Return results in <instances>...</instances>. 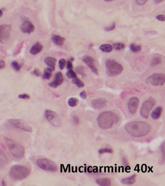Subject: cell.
<instances>
[{
  "mask_svg": "<svg viewBox=\"0 0 165 186\" xmlns=\"http://www.w3.org/2000/svg\"><path fill=\"white\" fill-rule=\"evenodd\" d=\"M33 74L37 77H40L41 76L42 74L40 70L38 69H35L34 70L33 72Z\"/></svg>",
  "mask_w": 165,
  "mask_h": 186,
  "instance_id": "38",
  "label": "cell"
},
{
  "mask_svg": "<svg viewBox=\"0 0 165 186\" xmlns=\"http://www.w3.org/2000/svg\"><path fill=\"white\" fill-rule=\"evenodd\" d=\"M5 66V63L4 61H0V69L4 68Z\"/></svg>",
  "mask_w": 165,
  "mask_h": 186,
  "instance_id": "43",
  "label": "cell"
},
{
  "mask_svg": "<svg viewBox=\"0 0 165 186\" xmlns=\"http://www.w3.org/2000/svg\"><path fill=\"white\" fill-rule=\"evenodd\" d=\"M96 183L99 186H109L111 184V181L109 178H100L96 179Z\"/></svg>",
  "mask_w": 165,
  "mask_h": 186,
  "instance_id": "20",
  "label": "cell"
},
{
  "mask_svg": "<svg viewBox=\"0 0 165 186\" xmlns=\"http://www.w3.org/2000/svg\"><path fill=\"white\" fill-rule=\"evenodd\" d=\"M76 70L78 74H81L82 76H85V68L84 67L82 66H78L77 68H76Z\"/></svg>",
  "mask_w": 165,
  "mask_h": 186,
  "instance_id": "32",
  "label": "cell"
},
{
  "mask_svg": "<svg viewBox=\"0 0 165 186\" xmlns=\"http://www.w3.org/2000/svg\"><path fill=\"white\" fill-rule=\"evenodd\" d=\"M136 4L139 5H143L145 4L148 0H135Z\"/></svg>",
  "mask_w": 165,
  "mask_h": 186,
  "instance_id": "40",
  "label": "cell"
},
{
  "mask_svg": "<svg viewBox=\"0 0 165 186\" xmlns=\"http://www.w3.org/2000/svg\"><path fill=\"white\" fill-rule=\"evenodd\" d=\"M165 0H155V4H159L160 3H162L163 1H164Z\"/></svg>",
  "mask_w": 165,
  "mask_h": 186,
  "instance_id": "45",
  "label": "cell"
},
{
  "mask_svg": "<svg viewBox=\"0 0 165 186\" xmlns=\"http://www.w3.org/2000/svg\"><path fill=\"white\" fill-rule=\"evenodd\" d=\"M66 74L68 78L70 79H74L77 77L76 74L72 69L68 70L67 72H66Z\"/></svg>",
  "mask_w": 165,
  "mask_h": 186,
  "instance_id": "30",
  "label": "cell"
},
{
  "mask_svg": "<svg viewBox=\"0 0 165 186\" xmlns=\"http://www.w3.org/2000/svg\"><path fill=\"white\" fill-rule=\"evenodd\" d=\"M112 152H113V150L111 149L108 148L101 149V150H99V151H98L99 153L101 154H102L107 153H111Z\"/></svg>",
  "mask_w": 165,
  "mask_h": 186,
  "instance_id": "35",
  "label": "cell"
},
{
  "mask_svg": "<svg viewBox=\"0 0 165 186\" xmlns=\"http://www.w3.org/2000/svg\"><path fill=\"white\" fill-rule=\"evenodd\" d=\"M136 175L134 174L130 177L122 179L121 180V182L122 184H126V185H132L136 182Z\"/></svg>",
  "mask_w": 165,
  "mask_h": 186,
  "instance_id": "23",
  "label": "cell"
},
{
  "mask_svg": "<svg viewBox=\"0 0 165 186\" xmlns=\"http://www.w3.org/2000/svg\"><path fill=\"white\" fill-rule=\"evenodd\" d=\"M162 112V108L161 107H157L155 108L152 113L151 114V117L153 120H158L161 116Z\"/></svg>",
  "mask_w": 165,
  "mask_h": 186,
  "instance_id": "22",
  "label": "cell"
},
{
  "mask_svg": "<svg viewBox=\"0 0 165 186\" xmlns=\"http://www.w3.org/2000/svg\"><path fill=\"white\" fill-rule=\"evenodd\" d=\"M107 100L103 98L95 99L91 102V104L92 107L96 110L103 109L107 106Z\"/></svg>",
  "mask_w": 165,
  "mask_h": 186,
  "instance_id": "14",
  "label": "cell"
},
{
  "mask_svg": "<svg viewBox=\"0 0 165 186\" xmlns=\"http://www.w3.org/2000/svg\"><path fill=\"white\" fill-rule=\"evenodd\" d=\"M99 49L102 52L109 53L112 51L113 47L110 44H103L100 46Z\"/></svg>",
  "mask_w": 165,
  "mask_h": 186,
  "instance_id": "24",
  "label": "cell"
},
{
  "mask_svg": "<svg viewBox=\"0 0 165 186\" xmlns=\"http://www.w3.org/2000/svg\"><path fill=\"white\" fill-rule=\"evenodd\" d=\"M4 140L13 156L18 159L23 157L25 154V149L23 146L7 137H4Z\"/></svg>",
  "mask_w": 165,
  "mask_h": 186,
  "instance_id": "4",
  "label": "cell"
},
{
  "mask_svg": "<svg viewBox=\"0 0 165 186\" xmlns=\"http://www.w3.org/2000/svg\"><path fill=\"white\" fill-rule=\"evenodd\" d=\"M73 121L75 124H78L79 123V120L77 117H73Z\"/></svg>",
  "mask_w": 165,
  "mask_h": 186,
  "instance_id": "44",
  "label": "cell"
},
{
  "mask_svg": "<svg viewBox=\"0 0 165 186\" xmlns=\"http://www.w3.org/2000/svg\"><path fill=\"white\" fill-rule=\"evenodd\" d=\"M64 81V77L62 73L61 72H58L56 73L54 77V78L52 82L48 84V86L50 87L53 88H56L60 86Z\"/></svg>",
  "mask_w": 165,
  "mask_h": 186,
  "instance_id": "15",
  "label": "cell"
},
{
  "mask_svg": "<svg viewBox=\"0 0 165 186\" xmlns=\"http://www.w3.org/2000/svg\"><path fill=\"white\" fill-rule=\"evenodd\" d=\"M8 162V158L4 153L3 151L0 150V165L4 166Z\"/></svg>",
  "mask_w": 165,
  "mask_h": 186,
  "instance_id": "26",
  "label": "cell"
},
{
  "mask_svg": "<svg viewBox=\"0 0 165 186\" xmlns=\"http://www.w3.org/2000/svg\"><path fill=\"white\" fill-rule=\"evenodd\" d=\"M156 18L160 21H165V16L164 15H159L156 16Z\"/></svg>",
  "mask_w": 165,
  "mask_h": 186,
  "instance_id": "39",
  "label": "cell"
},
{
  "mask_svg": "<svg viewBox=\"0 0 165 186\" xmlns=\"http://www.w3.org/2000/svg\"><path fill=\"white\" fill-rule=\"evenodd\" d=\"M8 122L15 128L29 133L32 132L31 127L24 120L21 119H10L8 120Z\"/></svg>",
  "mask_w": 165,
  "mask_h": 186,
  "instance_id": "8",
  "label": "cell"
},
{
  "mask_svg": "<svg viewBox=\"0 0 165 186\" xmlns=\"http://www.w3.org/2000/svg\"><path fill=\"white\" fill-rule=\"evenodd\" d=\"M82 60L94 74H98V71L95 65V61L91 56H85L83 57Z\"/></svg>",
  "mask_w": 165,
  "mask_h": 186,
  "instance_id": "13",
  "label": "cell"
},
{
  "mask_svg": "<svg viewBox=\"0 0 165 186\" xmlns=\"http://www.w3.org/2000/svg\"><path fill=\"white\" fill-rule=\"evenodd\" d=\"M21 30L22 33L30 34L34 31L35 27L30 20H26L21 25Z\"/></svg>",
  "mask_w": 165,
  "mask_h": 186,
  "instance_id": "12",
  "label": "cell"
},
{
  "mask_svg": "<svg viewBox=\"0 0 165 186\" xmlns=\"http://www.w3.org/2000/svg\"><path fill=\"white\" fill-rule=\"evenodd\" d=\"M3 16V12L1 10H0V18H1Z\"/></svg>",
  "mask_w": 165,
  "mask_h": 186,
  "instance_id": "46",
  "label": "cell"
},
{
  "mask_svg": "<svg viewBox=\"0 0 165 186\" xmlns=\"http://www.w3.org/2000/svg\"><path fill=\"white\" fill-rule=\"evenodd\" d=\"M106 72L109 77H115L122 73L124 67L113 60H108L105 64Z\"/></svg>",
  "mask_w": 165,
  "mask_h": 186,
  "instance_id": "5",
  "label": "cell"
},
{
  "mask_svg": "<svg viewBox=\"0 0 165 186\" xmlns=\"http://www.w3.org/2000/svg\"><path fill=\"white\" fill-rule=\"evenodd\" d=\"M118 117L113 112L106 111L101 113L98 118V124L101 129H108L118 121Z\"/></svg>",
  "mask_w": 165,
  "mask_h": 186,
  "instance_id": "2",
  "label": "cell"
},
{
  "mask_svg": "<svg viewBox=\"0 0 165 186\" xmlns=\"http://www.w3.org/2000/svg\"><path fill=\"white\" fill-rule=\"evenodd\" d=\"M45 116L48 122L54 126L58 127L61 125V121L56 112L47 110L45 112Z\"/></svg>",
  "mask_w": 165,
  "mask_h": 186,
  "instance_id": "11",
  "label": "cell"
},
{
  "mask_svg": "<svg viewBox=\"0 0 165 186\" xmlns=\"http://www.w3.org/2000/svg\"><path fill=\"white\" fill-rule=\"evenodd\" d=\"M12 27L8 24H3L0 25V43L6 44L9 41Z\"/></svg>",
  "mask_w": 165,
  "mask_h": 186,
  "instance_id": "9",
  "label": "cell"
},
{
  "mask_svg": "<svg viewBox=\"0 0 165 186\" xmlns=\"http://www.w3.org/2000/svg\"><path fill=\"white\" fill-rule=\"evenodd\" d=\"M130 50L132 52H139L142 50V47L139 45H136V44H130Z\"/></svg>",
  "mask_w": 165,
  "mask_h": 186,
  "instance_id": "29",
  "label": "cell"
},
{
  "mask_svg": "<svg viewBox=\"0 0 165 186\" xmlns=\"http://www.w3.org/2000/svg\"><path fill=\"white\" fill-rule=\"evenodd\" d=\"M145 82L153 86H163L165 84V75L162 73H155L149 77Z\"/></svg>",
  "mask_w": 165,
  "mask_h": 186,
  "instance_id": "7",
  "label": "cell"
},
{
  "mask_svg": "<svg viewBox=\"0 0 165 186\" xmlns=\"http://www.w3.org/2000/svg\"><path fill=\"white\" fill-rule=\"evenodd\" d=\"M51 40L54 44L57 46H62L65 41V38L58 35H52Z\"/></svg>",
  "mask_w": 165,
  "mask_h": 186,
  "instance_id": "19",
  "label": "cell"
},
{
  "mask_svg": "<svg viewBox=\"0 0 165 186\" xmlns=\"http://www.w3.org/2000/svg\"><path fill=\"white\" fill-rule=\"evenodd\" d=\"M139 100L138 98L132 97L130 99L128 104V107L130 113L135 114L138 109Z\"/></svg>",
  "mask_w": 165,
  "mask_h": 186,
  "instance_id": "16",
  "label": "cell"
},
{
  "mask_svg": "<svg viewBox=\"0 0 165 186\" xmlns=\"http://www.w3.org/2000/svg\"><path fill=\"white\" fill-rule=\"evenodd\" d=\"M68 104L70 106L74 107L78 106V100L76 98H70V99L68 100Z\"/></svg>",
  "mask_w": 165,
  "mask_h": 186,
  "instance_id": "27",
  "label": "cell"
},
{
  "mask_svg": "<svg viewBox=\"0 0 165 186\" xmlns=\"http://www.w3.org/2000/svg\"><path fill=\"white\" fill-rule=\"evenodd\" d=\"M36 164L39 168L46 171L56 172L58 170L57 166L56 163L48 159H38L36 161Z\"/></svg>",
  "mask_w": 165,
  "mask_h": 186,
  "instance_id": "6",
  "label": "cell"
},
{
  "mask_svg": "<svg viewBox=\"0 0 165 186\" xmlns=\"http://www.w3.org/2000/svg\"><path fill=\"white\" fill-rule=\"evenodd\" d=\"M12 67L15 69V70L16 71H19L21 69V66L20 64L18 63L17 61H14L11 63Z\"/></svg>",
  "mask_w": 165,
  "mask_h": 186,
  "instance_id": "33",
  "label": "cell"
},
{
  "mask_svg": "<svg viewBox=\"0 0 165 186\" xmlns=\"http://www.w3.org/2000/svg\"><path fill=\"white\" fill-rule=\"evenodd\" d=\"M45 63L48 65V66L51 67L52 71H54L55 69V65H56L57 60L54 58L48 57L45 58L44 60Z\"/></svg>",
  "mask_w": 165,
  "mask_h": 186,
  "instance_id": "18",
  "label": "cell"
},
{
  "mask_svg": "<svg viewBox=\"0 0 165 186\" xmlns=\"http://www.w3.org/2000/svg\"><path fill=\"white\" fill-rule=\"evenodd\" d=\"M52 70L51 68H47L44 70L43 74V78L44 80H50L52 76Z\"/></svg>",
  "mask_w": 165,
  "mask_h": 186,
  "instance_id": "25",
  "label": "cell"
},
{
  "mask_svg": "<svg viewBox=\"0 0 165 186\" xmlns=\"http://www.w3.org/2000/svg\"><path fill=\"white\" fill-rule=\"evenodd\" d=\"M73 68V65H72V63L71 61H67V68L68 70H70V69H72Z\"/></svg>",
  "mask_w": 165,
  "mask_h": 186,
  "instance_id": "42",
  "label": "cell"
},
{
  "mask_svg": "<svg viewBox=\"0 0 165 186\" xmlns=\"http://www.w3.org/2000/svg\"><path fill=\"white\" fill-rule=\"evenodd\" d=\"M72 82V83L76 85V86H77L79 88H83V87L84 86V84L83 83L82 81H81V80H79V79H78V78H77V77L73 79Z\"/></svg>",
  "mask_w": 165,
  "mask_h": 186,
  "instance_id": "28",
  "label": "cell"
},
{
  "mask_svg": "<svg viewBox=\"0 0 165 186\" xmlns=\"http://www.w3.org/2000/svg\"><path fill=\"white\" fill-rule=\"evenodd\" d=\"M125 47V44L123 43H116L113 44V47L116 50L119 51L123 50Z\"/></svg>",
  "mask_w": 165,
  "mask_h": 186,
  "instance_id": "31",
  "label": "cell"
},
{
  "mask_svg": "<svg viewBox=\"0 0 165 186\" xmlns=\"http://www.w3.org/2000/svg\"><path fill=\"white\" fill-rule=\"evenodd\" d=\"M66 64V61H65V59H63V58L60 59V61H59V65L60 70H62L65 67Z\"/></svg>",
  "mask_w": 165,
  "mask_h": 186,
  "instance_id": "34",
  "label": "cell"
},
{
  "mask_svg": "<svg viewBox=\"0 0 165 186\" xmlns=\"http://www.w3.org/2000/svg\"><path fill=\"white\" fill-rule=\"evenodd\" d=\"M80 96L82 99H84V100L87 99V95L85 91L83 90V91H81L80 93Z\"/></svg>",
  "mask_w": 165,
  "mask_h": 186,
  "instance_id": "41",
  "label": "cell"
},
{
  "mask_svg": "<svg viewBox=\"0 0 165 186\" xmlns=\"http://www.w3.org/2000/svg\"><path fill=\"white\" fill-rule=\"evenodd\" d=\"M162 55L158 54H156L153 55V57L152 59V61H151V65L153 66H155L161 63L162 60Z\"/></svg>",
  "mask_w": 165,
  "mask_h": 186,
  "instance_id": "21",
  "label": "cell"
},
{
  "mask_svg": "<svg viewBox=\"0 0 165 186\" xmlns=\"http://www.w3.org/2000/svg\"><path fill=\"white\" fill-rule=\"evenodd\" d=\"M43 48V46L39 42H37L32 47L30 50V53L33 55H37L41 52Z\"/></svg>",
  "mask_w": 165,
  "mask_h": 186,
  "instance_id": "17",
  "label": "cell"
},
{
  "mask_svg": "<svg viewBox=\"0 0 165 186\" xmlns=\"http://www.w3.org/2000/svg\"><path fill=\"white\" fill-rule=\"evenodd\" d=\"M155 100L152 98H150L144 101L140 109L141 116L145 118H148L150 112L155 106Z\"/></svg>",
  "mask_w": 165,
  "mask_h": 186,
  "instance_id": "10",
  "label": "cell"
},
{
  "mask_svg": "<svg viewBox=\"0 0 165 186\" xmlns=\"http://www.w3.org/2000/svg\"><path fill=\"white\" fill-rule=\"evenodd\" d=\"M31 170L27 167L22 165H15L11 167L10 170V176L15 180H21L27 177Z\"/></svg>",
  "mask_w": 165,
  "mask_h": 186,
  "instance_id": "3",
  "label": "cell"
},
{
  "mask_svg": "<svg viewBox=\"0 0 165 186\" xmlns=\"http://www.w3.org/2000/svg\"><path fill=\"white\" fill-rule=\"evenodd\" d=\"M151 126L143 121H136L127 124L125 130L133 136L139 137L145 136L151 131Z\"/></svg>",
  "mask_w": 165,
  "mask_h": 186,
  "instance_id": "1",
  "label": "cell"
},
{
  "mask_svg": "<svg viewBox=\"0 0 165 186\" xmlns=\"http://www.w3.org/2000/svg\"><path fill=\"white\" fill-rule=\"evenodd\" d=\"M18 97L20 99H29L30 98V96L27 94L24 93L18 95Z\"/></svg>",
  "mask_w": 165,
  "mask_h": 186,
  "instance_id": "37",
  "label": "cell"
},
{
  "mask_svg": "<svg viewBox=\"0 0 165 186\" xmlns=\"http://www.w3.org/2000/svg\"><path fill=\"white\" fill-rule=\"evenodd\" d=\"M104 1H113V0H104Z\"/></svg>",
  "mask_w": 165,
  "mask_h": 186,
  "instance_id": "47",
  "label": "cell"
},
{
  "mask_svg": "<svg viewBox=\"0 0 165 186\" xmlns=\"http://www.w3.org/2000/svg\"><path fill=\"white\" fill-rule=\"evenodd\" d=\"M115 24L114 23H113V24H112L111 25L108 26L107 27L105 28L104 29H105L106 31H111L114 30L115 29Z\"/></svg>",
  "mask_w": 165,
  "mask_h": 186,
  "instance_id": "36",
  "label": "cell"
}]
</instances>
